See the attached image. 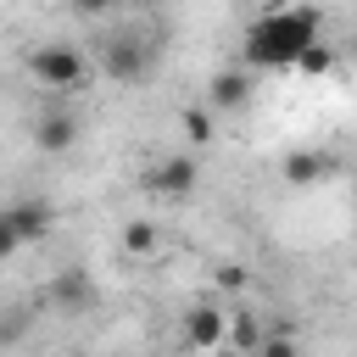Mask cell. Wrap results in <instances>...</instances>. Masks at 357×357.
<instances>
[{
    "label": "cell",
    "instance_id": "obj_1",
    "mask_svg": "<svg viewBox=\"0 0 357 357\" xmlns=\"http://www.w3.org/2000/svg\"><path fill=\"white\" fill-rule=\"evenodd\" d=\"M318 39V11L312 6H268L245 39H240V56L251 73H273V67H296V56Z\"/></svg>",
    "mask_w": 357,
    "mask_h": 357
},
{
    "label": "cell",
    "instance_id": "obj_2",
    "mask_svg": "<svg viewBox=\"0 0 357 357\" xmlns=\"http://www.w3.org/2000/svg\"><path fill=\"white\" fill-rule=\"evenodd\" d=\"M28 73H33V84H39V89L67 95V89H78V84L89 78V61H84L73 45H39V50L28 56Z\"/></svg>",
    "mask_w": 357,
    "mask_h": 357
},
{
    "label": "cell",
    "instance_id": "obj_3",
    "mask_svg": "<svg viewBox=\"0 0 357 357\" xmlns=\"http://www.w3.org/2000/svg\"><path fill=\"white\" fill-rule=\"evenodd\" d=\"M100 73L106 78H117V84H139L145 73H151V50L139 45V39H106L100 45Z\"/></svg>",
    "mask_w": 357,
    "mask_h": 357
},
{
    "label": "cell",
    "instance_id": "obj_4",
    "mask_svg": "<svg viewBox=\"0 0 357 357\" xmlns=\"http://www.w3.org/2000/svg\"><path fill=\"white\" fill-rule=\"evenodd\" d=\"M184 346H195V351L229 346V312L223 307H190L184 312Z\"/></svg>",
    "mask_w": 357,
    "mask_h": 357
},
{
    "label": "cell",
    "instance_id": "obj_5",
    "mask_svg": "<svg viewBox=\"0 0 357 357\" xmlns=\"http://www.w3.org/2000/svg\"><path fill=\"white\" fill-rule=\"evenodd\" d=\"M195 178H201L195 156H162V162L145 173V190H156V195H190Z\"/></svg>",
    "mask_w": 357,
    "mask_h": 357
},
{
    "label": "cell",
    "instance_id": "obj_6",
    "mask_svg": "<svg viewBox=\"0 0 357 357\" xmlns=\"http://www.w3.org/2000/svg\"><path fill=\"white\" fill-rule=\"evenodd\" d=\"M279 173H284L290 190H312V184H324V178L335 173V156H329V151H290Z\"/></svg>",
    "mask_w": 357,
    "mask_h": 357
},
{
    "label": "cell",
    "instance_id": "obj_7",
    "mask_svg": "<svg viewBox=\"0 0 357 357\" xmlns=\"http://www.w3.org/2000/svg\"><path fill=\"white\" fill-rule=\"evenodd\" d=\"M6 218L17 223V234H22V240H45V234H50V223H56V206H50V201H39V195H28V201H11V206H6Z\"/></svg>",
    "mask_w": 357,
    "mask_h": 357
},
{
    "label": "cell",
    "instance_id": "obj_8",
    "mask_svg": "<svg viewBox=\"0 0 357 357\" xmlns=\"http://www.w3.org/2000/svg\"><path fill=\"white\" fill-rule=\"evenodd\" d=\"M45 301H56L61 312H84V307L95 301V284H89V273H78V268H67V273H56V279H50V290H45Z\"/></svg>",
    "mask_w": 357,
    "mask_h": 357
},
{
    "label": "cell",
    "instance_id": "obj_9",
    "mask_svg": "<svg viewBox=\"0 0 357 357\" xmlns=\"http://www.w3.org/2000/svg\"><path fill=\"white\" fill-rule=\"evenodd\" d=\"M33 145H39L45 156H61V151H73V145H78V123H73L67 112H50V117H39V123H33Z\"/></svg>",
    "mask_w": 357,
    "mask_h": 357
},
{
    "label": "cell",
    "instance_id": "obj_10",
    "mask_svg": "<svg viewBox=\"0 0 357 357\" xmlns=\"http://www.w3.org/2000/svg\"><path fill=\"white\" fill-rule=\"evenodd\" d=\"M251 100V73H218L212 84H206V106L212 112H234V106H245Z\"/></svg>",
    "mask_w": 357,
    "mask_h": 357
},
{
    "label": "cell",
    "instance_id": "obj_11",
    "mask_svg": "<svg viewBox=\"0 0 357 357\" xmlns=\"http://www.w3.org/2000/svg\"><path fill=\"white\" fill-rule=\"evenodd\" d=\"M229 346L262 351V324H257V312H229Z\"/></svg>",
    "mask_w": 357,
    "mask_h": 357
},
{
    "label": "cell",
    "instance_id": "obj_12",
    "mask_svg": "<svg viewBox=\"0 0 357 357\" xmlns=\"http://www.w3.org/2000/svg\"><path fill=\"white\" fill-rule=\"evenodd\" d=\"M329 67H335V50H329L324 39H312V45L296 56V73H301V78H324Z\"/></svg>",
    "mask_w": 357,
    "mask_h": 357
},
{
    "label": "cell",
    "instance_id": "obj_13",
    "mask_svg": "<svg viewBox=\"0 0 357 357\" xmlns=\"http://www.w3.org/2000/svg\"><path fill=\"white\" fill-rule=\"evenodd\" d=\"M178 128H184L190 145H206L212 139V106H184L178 112Z\"/></svg>",
    "mask_w": 357,
    "mask_h": 357
},
{
    "label": "cell",
    "instance_id": "obj_14",
    "mask_svg": "<svg viewBox=\"0 0 357 357\" xmlns=\"http://www.w3.org/2000/svg\"><path fill=\"white\" fill-rule=\"evenodd\" d=\"M123 251L151 257V251H156V229H151V223H128V229H123Z\"/></svg>",
    "mask_w": 357,
    "mask_h": 357
},
{
    "label": "cell",
    "instance_id": "obj_15",
    "mask_svg": "<svg viewBox=\"0 0 357 357\" xmlns=\"http://www.w3.org/2000/svg\"><path fill=\"white\" fill-rule=\"evenodd\" d=\"M22 245H28V240H22V234H17V223L0 212V262H6V257H17Z\"/></svg>",
    "mask_w": 357,
    "mask_h": 357
},
{
    "label": "cell",
    "instance_id": "obj_16",
    "mask_svg": "<svg viewBox=\"0 0 357 357\" xmlns=\"http://www.w3.org/2000/svg\"><path fill=\"white\" fill-rule=\"evenodd\" d=\"M112 6H117V0H73V11H78V17H106Z\"/></svg>",
    "mask_w": 357,
    "mask_h": 357
},
{
    "label": "cell",
    "instance_id": "obj_17",
    "mask_svg": "<svg viewBox=\"0 0 357 357\" xmlns=\"http://www.w3.org/2000/svg\"><path fill=\"white\" fill-rule=\"evenodd\" d=\"M218 284H223V290H240V284H245V268H234V262L218 268Z\"/></svg>",
    "mask_w": 357,
    "mask_h": 357
},
{
    "label": "cell",
    "instance_id": "obj_18",
    "mask_svg": "<svg viewBox=\"0 0 357 357\" xmlns=\"http://www.w3.org/2000/svg\"><path fill=\"white\" fill-rule=\"evenodd\" d=\"M145 6H156V0H145Z\"/></svg>",
    "mask_w": 357,
    "mask_h": 357
}]
</instances>
